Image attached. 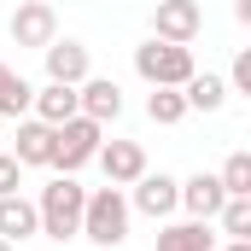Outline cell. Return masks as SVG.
<instances>
[{
	"instance_id": "obj_1",
	"label": "cell",
	"mask_w": 251,
	"mask_h": 251,
	"mask_svg": "<svg viewBox=\"0 0 251 251\" xmlns=\"http://www.w3.org/2000/svg\"><path fill=\"white\" fill-rule=\"evenodd\" d=\"M82 204H88V187L76 181V176H59V181H47L41 199H35V216H41V234L47 240H76L82 234Z\"/></svg>"
},
{
	"instance_id": "obj_2",
	"label": "cell",
	"mask_w": 251,
	"mask_h": 251,
	"mask_svg": "<svg viewBox=\"0 0 251 251\" xmlns=\"http://www.w3.org/2000/svg\"><path fill=\"white\" fill-rule=\"evenodd\" d=\"M82 240H94V246H123L128 240V199H123V187H94L88 193V204H82Z\"/></svg>"
},
{
	"instance_id": "obj_3",
	"label": "cell",
	"mask_w": 251,
	"mask_h": 251,
	"mask_svg": "<svg viewBox=\"0 0 251 251\" xmlns=\"http://www.w3.org/2000/svg\"><path fill=\"white\" fill-rule=\"evenodd\" d=\"M100 140H105V123H94V117H64L53 128V170L59 176H76L82 164H94V152H100Z\"/></svg>"
},
{
	"instance_id": "obj_4",
	"label": "cell",
	"mask_w": 251,
	"mask_h": 251,
	"mask_svg": "<svg viewBox=\"0 0 251 251\" xmlns=\"http://www.w3.org/2000/svg\"><path fill=\"white\" fill-rule=\"evenodd\" d=\"M134 70H140V82H152V88H181L193 76V47H176V41H140L134 47Z\"/></svg>"
},
{
	"instance_id": "obj_5",
	"label": "cell",
	"mask_w": 251,
	"mask_h": 251,
	"mask_svg": "<svg viewBox=\"0 0 251 251\" xmlns=\"http://www.w3.org/2000/svg\"><path fill=\"white\" fill-rule=\"evenodd\" d=\"M199 29H204L199 0H158V6H152V35H158V41L193 47V35H199Z\"/></svg>"
},
{
	"instance_id": "obj_6",
	"label": "cell",
	"mask_w": 251,
	"mask_h": 251,
	"mask_svg": "<svg viewBox=\"0 0 251 251\" xmlns=\"http://www.w3.org/2000/svg\"><path fill=\"white\" fill-rule=\"evenodd\" d=\"M59 41V12L47 0H18L12 12V47H47Z\"/></svg>"
},
{
	"instance_id": "obj_7",
	"label": "cell",
	"mask_w": 251,
	"mask_h": 251,
	"mask_svg": "<svg viewBox=\"0 0 251 251\" xmlns=\"http://www.w3.org/2000/svg\"><path fill=\"white\" fill-rule=\"evenodd\" d=\"M94 158H100V170H105L111 187H128V181L146 176V146H140V140H100Z\"/></svg>"
},
{
	"instance_id": "obj_8",
	"label": "cell",
	"mask_w": 251,
	"mask_h": 251,
	"mask_svg": "<svg viewBox=\"0 0 251 251\" xmlns=\"http://www.w3.org/2000/svg\"><path fill=\"white\" fill-rule=\"evenodd\" d=\"M76 111L94 117V123H117L123 117V88L111 76H82L76 82Z\"/></svg>"
},
{
	"instance_id": "obj_9",
	"label": "cell",
	"mask_w": 251,
	"mask_h": 251,
	"mask_svg": "<svg viewBox=\"0 0 251 251\" xmlns=\"http://www.w3.org/2000/svg\"><path fill=\"white\" fill-rule=\"evenodd\" d=\"M128 187H134L128 210H140V216H170V210L181 204V181H176V176H164V170H158V176L146 170V176H140V181H128Z\"/></svg>"
},
{
	"instance_id": "obj_10",
	"label": "cell",
	"mask_w": 251,
	"mask_h": 251,
	"mask_svg": "<svg viewBox=\"0 0 251 251\" xmlns=\"http://www.w3.org/2000/svg\"><path fill=\"white\" fill-rule=\"evenodd\" d=\"M12 158H18L24 170H47V164H53V123L24 117V123H18V140H12Z\"/></svg>"
},
{
	"instance_id": "obj_11",
	"label": "cell",
	"mask_w": 251,
	"mask_h": 251,
	"mask_svg": "<svg viewBox=\"0 0 251 251\" xmlns=\"http://www.w3.org/2000/svg\"><path fill=\"white\" fill-rule=\"evenodd\" d=\"M222 199H228V193H222V181L199 170V176H187V181H181V204H176V210H187L193 222H216Z\"/></svg>"
},
{
	"instance_id": "obj_12",
	"label": "cell",
	"mask_w": 251,
	"mask_h": 251,
	"mask_svg": "<svg viewBox=\"0 0 251 251\" xmlns=\"http://www.w3.org/2000/svg\"><path fill=\"white\" fill-rule=\"evenodd\" d=\"M41 59H47V82L76 88V82L88 76V47H82V41H47V47H41Z\"/></svg>"
},
{
	"instance_id": "obj_13",
	"label": "cell",
	"mask_w": 251,
	"mask_h": 251,
	"mask_svg": "<svg viewBox=\"0 0 251 251\" xmlns=\"http://www.w3.org/2000/svg\"><path fill=\"white\" fill-rule=\"evenodd\" d=\"M29 234H41V216H35V199H24V193H6L0 199V240H29Z\"/></svg>"
},
{
	"instance_id": "obj_14",
	"label": "cell",
	"mask_w": 251,
	"mask_h": 251,
	"mask_svg": "<svg viewBox=\"0 0 251 251\" xmlns=\"http://www.w3.org/2000/svg\"><path fill=\"white\" fill-rule=\"evenodd\" d=\"M29 111H35L41 123H53V128H59L64 117H76V88H64V82L35 88V94H29Z\"/></svg>"
},
{
	"instance_id": "obj_15",
	"label": "cell",
	"mask_w": 251,
	"mask_h": 251,
	"mask_svg": "<svg viewBox=\"0 0 251 251\" xmlns=\"http://www.w3.org/2000/svg\"><path fill=\"white\" fill-rule=\"evenodd\" d=\"M181 100H187V111H222V105H228V82L210 76V70H204V76L193 70L187 82H181Z\"/></svg>"
},
{
	"instance_id": "obj_16",
	"label": "cell",
	"mask_w": 251,
	"mask_h": 251,
	"mask_svg": "<svg viewBox=\"0 0 251 251\" xmlns=\"http://www.w3.org/2000/svg\"><path fill=\"white\" fill-rule=\"evenodd\" d=\"M158 251H216V234L210 222H170L158 234Z\"/></svg>"
},
{
	"instance_id": "obj_17",
	"label": "cell",
	"mask_w": 251,
	"mask_h": 251,
	"mask_svg": "<svg viewBox=\"0 0 251 251\" xmlns=\"http://www.w3.org/2000/svg\"><path fill=\"white\" fill-rule=\"evenodd\" d=\"M29 94H35V88L0 59V117H24V111H29Z\"/></svg>"
},
{
	"instance_id": "obj_18",
	"label": "cell",
	"mask_w": 251,
	"mask_h": 251,
	"mask_svg": "<svg viewBox=\"0 0 251 251\" xmlns=\"http://www.w3.org/2000/svg\"><path fill=\"white\" fill-rule=\"evenodd\" d=\"M146 117H152L158 128L181 123V117H187V100H181V88H152V94H146Z\"/></svg>"
},
{
	"instance_id": "obj_19",
	"label": "cell",
	"mask_w": 251,
	"mask_h": 251,
	"mask_svg": "<svg viewBox=\"0 0 251 251\" xmlns=\"http://www.w3.org/2000/svg\"><path fill=\"white\" fill-rule=\"evenodd\" d=\"M216 222H222V234H228V240H251V193H234V199H222Z\"/></svg>"
},
{
	"instance_id": "obj_20",
	"label": "cell",
	"mask_w": 251,
	"mask_h": 251,
	"mask_svg": "<svg viewBox=\"0 0 251 251\" xmlns=\"http://www.w3.org/2000/svg\"><path fill=\"white\" fill-rule=\"evenodd\" d=\"M222 193L234 199V193H251V152H228V164H222Z\"/></svg>"
},
{
	"instance_id": "obj_21",
	"label": "cell",
	"mask_w": 251,
	"mask_h": 251,
	"mask_svg": "<svg viewBox=\"0 0 251 251\" xmlns=\"http://www.w3.org/2000/svg\"><path fill=\"white\" fill-rule=\"evenodd\" d=\"M18 181H24V164H18L12 152H0V199H6V193H18Z\"/></svg>"
},
{
	"instance_id": "obj_22",
	"label": "cell",
	"mask_w": 251,
	"mask_h": 251,
	"mask_svg": "<svg viewBox=\"0 0 251 251\" xmlns=\"http://www.w3.org/2000/svg\"><path fill=\"white\" fill-rule=\"evenodd\" d=\"M228 82H234L240 94H251V53H240V59H234V76H228Z\"/></svg>"
},
{
	"instance_id": "obj_23",
	"label": "cell",
	"mask_w": 251,
	"mask_h": 251,
	"mask_svg": "<svg viewBox=\"0 0 251 251\" xmlns=\"http://www.w3.org/2000/svg\"><path fill=\"white\" fill-rule=\"evenodd\" d=\"M234 12H240V24H251V0H240V6H234Z\"/></svg>"
},
{
	"instance_id": "obj_24",
	"label": "cell",
	"mask_w": 251,
	"mask_h": 251,
	"mask_svg": "<svg viewBox=\"0 0 251 251\" xmlns=\"http://www.w3.org/2000/svg\"><path fill=\"white\" fill-rule=\"evenodd\" d=\"M222 251H251V240H228V246H222Z\"/></svg>"
},
{
	"instance_id": "obj_25",
	"label": "cell",
	"mask_w": 251,
	"mask_h": 251,
	"mask_svg": "<svg viewBox=\"0 0 251 251\" xmlns=\"http://www.w3.org/2000/svg\"><path fill=\"white\" fill-rule=\"evenodd\" d=\"M0 251H18V246H12V240H0Z\"/></svg>"
}]
</instances>
